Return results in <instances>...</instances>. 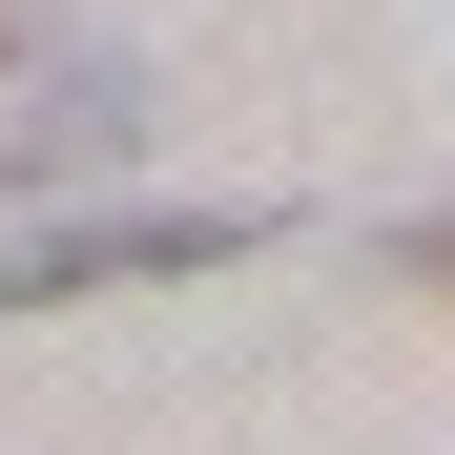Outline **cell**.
<instances>
[{
  "instance_id": "6da1fadb",
  "label": "cell",
  "mask_w": 455,
  "mask_h": 455,
  "mask_svg": "<svg viewBox=\"0 0 455 455\" xmlns=\"http://www.w3.org/2000/svg\"><path fill=\"white\" fill-rule=\"evenodd\" d=\"M269 207H145V228H0V290H145V269H228Z\"/></svg>"
}]
</instances>
